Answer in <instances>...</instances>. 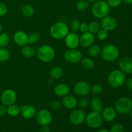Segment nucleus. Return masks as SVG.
<instances>
[{"label": "nucleus", "instance_id": "1a4fd4ad", "mask_svg": "<svg viewBox=\"0 0 132 132\" xmlns=\"http://www.w3.org/2000/svg\"><path fill=\"white\" fill-rule=\"evenodd\" d=\"M86 113L83 109L75 108L69 115V121L73 125H80L83 123L86 119Z\"/></svg>", "mask_w": 132, "mask_h": 132}, {"label": "nucleus", "instance_id": "aec40b11", "mask_svg": "<svg viewBox=\"0 0 132 132\" xmlns=\"http://www.w3.org/2000/svg\"><path fill=\"white\" fill-rule=\"evenodd\" d=\"M116 115H117V112L113 107H106L102 110V117L103 121H105L106 122H110L113 121L116 119Z\"/></svg>", "mask_w": 132, "mask_h": 132}, {"label": "nucleus", "instance_id": "ea45409f", "mask_svg": "<svg viewBox=\"0 0 132 132\" xmlns=\"http://www.w3.org/2000/svg\"><path fill=\"white\" fill-rule=\"evenodd\" d=\"M107 3L110 7H117L122 3V0H107Z\"/></svg>", "mask_w": 132, "mask_h": 132}, {"label": "nucleus", "instance_id": "a19ab883", "mask_svg": "<svg viewBox=\"0 0 132 132\" xmlns=\"http://www.w3.org/2000/svg\"><path fill=\"white\" fill-rule=\"evenodd\" d=\"M8 12V8L3 3L0 2V17L5 16Z\"/></svg>", "mask_w": 132, "mask_h": 132}, {"label": "nucleus", "instance_id": "c85d7f7f", "mask_svg": "<svg viewBox=\"0 0 132 132\" xmlns=\"http://www.w3.org/2000/svg\"><path fill=\"white\" fill-rule=\"evenodd\" d=\"M10 42V36L7 33H0V48H5Z\"/></svg>", "mask_w": 132, "mask_h": 132}, {"label": "nucleus", "instance_id": "8fccbe9b", "mask_svg": "<svg viewBox=\"0 0 132 132\" xmlns=\"http://www.w3.org/2000/svg\"><path fill=\"white\" fill-rule=\"evenodd\" d=\"M2 25H1V23H0V33H1V30H2Z\"/></svg>", "mask_w": 132, "mask_h": 132}, {"label": "nucleus", "instance_id": "c756f323", "mask_svg": "<svg viewBox=\"0 0 132 132\" xmlns=\"http://www.w3.org/2000/svg\"><path fill=\"white\" fill-rule=\"evenodd\" d=\"M10 54L8 50L5 48H0V62L4 63L10 59Z\"/></svg>", "mask_w": 132, "mask_h": 132}, {"label": "nucleus", "instance_id": "49530a36", "mask_svg": "<svg viewBox=\"0 0 132 132\" xmlns=\"http://www.w3.org/2000/svg\"><path fill=\"white\" fill-rule=\"evenodd\" d=\"M122 2L125 3L126 5H132V0H122Z\"/></svg>", "mask_w": 132, "mask_h": 132}, {"label": "nucleus", "instance_id": "58836bf2", "mask_svg": "<svg viewBox=\"0 0 132 132\" xmlns=\"http://www.w3.org/2000/svg\"><path fill=\"white\" fill-rule=\"evenodd\" d=\"M125 131V128L123 125L121 124H116L113 125L110 129V132H124Z\"/></svg>", "mask_w": 132, "mask_h": 132}, {"label": "nucleus", "instance_id": "5701e85b", "mask_svg": "<svg viewBox=\"0 0 132 132\" xmlns=\"http://www.w3.org/2000/svg\"><path fill=\"white\" fill-rule=\"evenodd\" d=\"M50 76L54 79H59L64 76V70L60 67H54L50 70Z\"/></svg>", "mask_w": 132, "mask_h": 132}, {"label": "nucleus", "instance_id": "6e6552de", "mask_svg": "<svg viewBox=\"0 0 132 132\" xmlns=\"http://www.w3.org/2000/svg\"><path fill=\"white\" fill-rule=\"evenodd\" d=\"M35 117L37 123L41 126H48L53 121L52 114L46 109L40 110L37 112Z\"/></svg>", "mask_w": 132, "mask_h": 132}, {"label": "nucleus", "instance_id": "6ab92c4d", "mask_svg": "<svg viewBox=\"0 0 132 132\" xmlns=\"http://www.w3.org/2000/svg\"><path fill=\"white\" fill-rule=\"evenodd\" d=\"M119 68L125 73H132V59L128 57H125L119 61Z\"/></svg>", "mask_w": 132, "mask_h": 132}, {"label": "nucleus", "instance_id": "f03ea898", "mask_svg": "<svg viewBox=\"0 0 132 132\" xmlns=\"http://www.w3.org/2000/svg\"><path fill=\"white\" fill-rule=\"evenodd\" d=\"M36 54L41 61L48 63L54 59L55 57V51L50 45H44L37 49Z\"/></svg>", "mask_w": 132, "mask_h": 132}, {"label": "nucleus", "instance_id": "423d86ee", "mask_svg": "<svg viewBox=\"0 0 132 132\" xmlns=\"http://www.w3.org/2000/svg\"><path fill=\"white\" fill-rule=\"evenodd\" d=\"M115 109L121 114H128L132 110V100L127 97L119 98L115 103Z\"/></svg>", "mask_w": 132, "mask_h": 132}, {"label": "nucleus", "instance_id": "bb28decb", "mask_svg": "<svg viewBox=\"0 0 132 132\" xmlns=\"http://www.w3.org/2000/svg\"><path fill=\"white\" fill-rule=\"evenodd\" d=\"M81 64L85 69L90 70L93 69L95 67V62L90 57H85L81 59Z\"/></svg>", "mask_w": 132, "mask_h": 132}, {"label": "nucleus", "instance_id": "0eeeda50", "mask_svg": "<svg viewBox=\"0 0 132 132\" xmlns=\"http://www.w3.org/2000/svg\"><path fill=\"white\" fill-rule=\"evenodd\" d=\"M85 121L89 127L97 129L102 126L103 123V119L101 113L92 111L86 115Z\"/></svg>", "mask_w": 132, "mask_h": 132}, {"label": "nucleus", "instance_id": "f257e3e1", "mask_svg": "<svg viewBox=\"0 0 132 132\" xmlns=\"http://www.w3.org/2000/svg\"><path fill=\"white\" fill-rule=\"evenodd\" d=\"M110 11V6L107 1L99 0L94 3L92 6V13L95 18L102 19L107 16Z\"/></svg>", "mask_w": 132, "mask_h": 132}, {"label": "nucleus", "instance_id": "cd10ccee", "mask_svg": "<svg viewBox=\"0 0 132 132\" xmlns=\"http://www.w3.org/2000/svg\"><path fill=\"white\" fill-rule=\"evenodd\" d=\"M101 48L100 46L98 45H95V44H93L91 46L88 47V54L92 57H96L101 54Z\"/></svg>", "mask_w": 132, "mask_h": 132}, {"label": "nucleus", "instance_id": "e433bc0d", "mask_svg": "<svg viewBox=\"0 0 132 132\" xmlns=\"http://www.w3.org/2000/svg\"><path fill=\"white\" fill-rule=\"evenodd\" d=\"M80 25H81V22H80V21L79 19H73L70 23L71 29L72 30L73 32H77L78 30H79Z\"/></svg>", "mask_w": 132, "mask_h": 132}, {"label": "nucleus", "instance_id": "ddd939ff", "mask_svg": "<svg viewBox=\"0 0 132 132\" xmlns=\"http://www.w3.org/2000/svg\"><path fill=\"white\" fill-rule=\"evenodd\" d=\"M64 43L68 49H76L79 44V36L76 32H69L64 37Z\"/></svg>", "mask_w": 132, "mask_h": 132}, {"label": "nucleus", "instance_id": "7ed1b4c3", "mask_svg": "<svg viewBox=\"0 0 132 132\" xmlns=\"http://www.w3.org/2000/svg\"><path fill=\"white\" fill-rule=\"evenodd\" d=\"M69 33V28L67 24L63 22H57L50 27V36L55 39H64Z\"/></svg>", "mask_w": 132, "mask_h": 132}, {"label": "nucleus", "instance_id": "09e8293b", "mask_svg": "<svg viewBox=\"0 0 132 132\" xmlns=\"http://www.w3.org/2000/svg\"><path fill=\"white\" fill-rule=\"evenodd\" d=\"M88 1H90V2H92V3H95L96 2V1H99V0H88Z\"/></svg>", "mask_w": 132, "mask_h": 132}, {"label": "nucleus", "instance_id": "603ef678", "mask_svg": "<svg viewBox=\"0 0 132 132\" xmlns=\"http://www.w3.org/2000/svg\"><path fill=\"white\" fill-rule=\"evenodd\" d=\"M73 132H76V131H73Z\"/></svg>", "mask_w": 132, "mask_h": 132}, {"label": "nucleus", "instance_id": "de8ad7c7", "mask_svg": "<svg viewBox=\"0 0 132 132\" xmlns=\"http://www.w3.org/2000/svg\"><path fill=\"white\" fill-rule=\"evenodd\" d=\"M97 132H110V131H108L106 129H101V130H99Z\"/></svg>", "mask_w": 132, "mask_h": 132}, {"label": "nucleus", "instance_id": "2eb2a0df", "mask_svg": "<svg viewBox=\"0 0 132 132\" xmlns=\"http://www.w3.org/2000/svg\"><path fill=\"white\" fill-rule=\"evenodd\" d=\"M21 112L20 114L22 117L26 119H30L36 116L37 110L34 106L32 104H26L20 107Z\"/></svg>", "mask_w": 132, "mask_h": 132}, {"label": "nucleus", "instance_id": "37998d69", "mask_svg": "<svg viewBox=\"0 0 132 132\" xmlns=\"http://www.w3.org/2000/svg\"><path fill=\"white\" fill-rule=\"evenodd\" d=\"M7 106L4 104H0V116H4L6 113Z\"/></svg>", "mask_w": 132, "mask_h": 132}, {"label": "nucleus", "instance_id": "79ce46f5", "mask_svg": "<svg viewBox=\"0 0 132 132\" xmlns=\"http://www.w3.org/2000/svg\"><path fill=\"white\" fill-rule=\"evenodd\" d=\"M79 30L82 33L88 32V24H87L86 23H81V25H80Z\"/></svg>", "mask_w": 132, "mask_h": 132}, {"label": "nucleus", "instance_id": "20e7f679", "mask_svg": "<svg viewBox=\"0 0 132 132\" xmlns=\"http://www.w3.org/2000/svg\"><path fill=\"white\" fill-rule=\"evenodd\" d=\"M101 55L103 60L106 62L115 61L119 55V50L114 45L108 44L105 45L101 52Z\"/></svg>", "mask_w": 132, "mask_h": 132}, {"label": "nucleus", "instance_id": "4c0bfd02", "mask_svg": "<svg viewBox=\"0 0 132 132\" xmlns=\"http://www.w3.org/2000/svg\"><path fill=\"white\" fill-rule=\"evenodd\" d=\"M49 106H50V108L51 109L54 110H59V108H61L62 103L61 101L59 100H54L50 102Z\"/></svg>", "mask_w": 132, "mask_h": 132}, {"label": "nucleus", "instance_id": "f3484780", "mask_svg": "<svg viewBox=\"0 0 132 132\" xmlns=\"http://www.w3.org/2000/svg\"><path fill=\"white\" fill-rule=\"evenodd\" d=\"M95 41V36L93 34L87 32L82 33L81 37H79V44L85 48H88L93 45Z\"/></svg>", "mask_w": 132, "mask_h": 132}, {"label": "nucleus", "instance_id": "39448f33", "mask_svg": "<svg viewBox=\"0 0 132 132\" xmlns=\"http://www.w3.org/2000/svg\"><path fill=\"white\" fill-rule=\"evenodd\" d=\"M108 84L112 87L120 88L126 82V76L124 72L119 70H115L110 73L108 77Z\"/></svg>", "mask_w": 132, "mask_h": 132}, {"label": "nucleus", "instance_id": "c9c22d12", "mask_svg": "<svg viewBox=\"0 0 132 132\" xmlns=\"http://www.w3.org/2000/svg\"><path fill=\"white\" fill-rule=\"evenodd\" d=\"M78 104L80 108H81V109H85V108H87L89 106V104H90V101L86 97H82L78 101Z\"/></svg>", "mask_w": 132, "mask_h": 132}, {"label": "nucleus", "instance_id": "4468645a", "mask_svg": "<svg viewBox=\"0 0 132 132\" xmlns=\"http://www.w3.org/2000/svg\"><path fill=\"white\" fill-rule=\"evenodd\" d=\"M101 28L106 30V31L114 30L117 27V21L115 18L110 15L102 18L101 22Z\"/></svg>", "mask_w": 132, "mask_h": 132}, {"label": "nucleus", "instance_id": "72a5a7b5", "mask_svg": "<svg viewBox=\"0 0 132 132\" xmlns=\"http://www.w3.org/2000/svg\"><path fill=\"white\" fill-rule=\"evenodd\" d=\"M103 91V87L100 84H95V85H93L91 87V91L90 92L92 93L94 95H100L102 94Z\"/></svg>", "mask_w": 132, "mask_h": 132}, {"label": "nucleus", "instance_id": "a878e982", "mask_svg": "<svg viewBox=\"0 0 132 132\" xmlns=\"http://www.w3.org/2000/svg\"><path fill=\"white\" fill-rule=\"evenodd\" d=\"M21 12L24 16L30 18L35 14V9L32 5L30 4H24L21 9Z\"/></svg>", "mask_w": 132, "mask_h": 132}, {"label": "nucleus", "instance_id": "b1692460", "mask_svg": "<svg viewBox=\"0 0 132 132\" xmlns=\"http://www.w3.org/2000/svg\"><path fill=\"white\" fill-rule=\"evenodd\" d=\"M21 54L24 57L30 58L32 57L36 54V51L34 47L30 45H25L23 46L21 49Z\"/></svg>", "mask_w": 132, "mask_h": 132}, {"label": "nucleus", "instance_id": "2f4dec72", "mask_svg": "<svg viewBox=\"0 0 132 132\" xmlns=\"http://www.w3.org/2000/svg\"><path fill=\"white\" fill-rule=\"evenodd\" d=\"M41 38L40 34L37 32H34L31 33L28 36V44L32 45V44L37 43Z\"/></svg>", "mask_w": 132, "mask_h": 132}, {"label": "nucleus", "instance_id": "9b49d317", "mask_svg": "<svg viewBox=\"0 0 132 132\" xmlns=\"http://www.w3.org/2000/svg\"><path fill=\"white\" fill-rule=\"evenodd\" d=\"M64 59L67 63L76 64L81 62L82 54L77 49H68L64 52Z\"/></svg>", "mask_w": 132, "mask_h": 132}, {"label": "nucleus", "instance_id": "4be33fe9", "mask_svg": "<svg viewBox=\"0 0 132 132\" xmlns=\"http://www.w3.org/2000/svg\"><path fill=\"white\" fill-rule=\"evenodd\" d=\"M90 105L92 111L101 112L103 110V101L99 97H94L90 101Z\"/></svg>", "mask_w": 132, "mask_h": 132}, {"label": "nucleus", "instance_id": "c03bdc74", "mask_svg": "<svg viewBox=\"0 0 132 132\" xmlns=\"http://www.w3.org/2000/svg\"><path fill=\"white\" fill-rule=\"evenodd\" d=\"M40 132H50V129L48 126H41Z\"/></svg>", "mask_w": 132, "mask_h": 132}, {"label": "nucleus", "instance_id": "473e14b6", "mask_svg": "<svg viewBox=\"0 0 132 132\" xmlns=\"http://www.w3.org/2000/svg\"><path fill=\"white\" fill-rule=\"evenodd\" d=\"M89 7V3L86 0H81L78 1L76 5V9L79 12H84Z\"/></svg>", "mask_w": 132, "mask_h": 132}, {"label": "nucleus", "instance_id": "9d476101", "mask_svg": "<svg viewBox=\"0 0 132 132\" xmlns=\"http://www.w3.org/2000/svg\"><path fill=\"white\" fill-rule=\"evenodd\" d=\"M18 95L16 92L14 90L12 89H7L5 90L1 93L0 96V101L1 104L9 106L11 104H15L17 101Z\"/></svg>", "mask_w": 132, "mask_h": 132}, {"label": "nucleus", "instance_id": "a18cd8bd", "mask_svg": "<svg viewBox=\"0 0 132 132\" xmlns=\"http://www.w3.org/2000/svg\"><path fill=\"white\" fill-rule=\"evenodd\" d=\"M126 85H127L128 88L130 90H132V78L129 79L127 81H126Z\"/></svg>", "mask_w": 132, "mask_h": 132}, {"label": "nucleus", "instance_id": "393cba45", "mask_svg": "<svg viewBox=\"0 0 132 132\" xmlns=\"http://www.w3.org/2000/svg\"><path fill=\"white\" fill-rule=\"evenodd\" d=\"M20 112L21 108L17 104H13L7 106L6 113L10 117H17L20 114Z\"/></svg>", "mask_w": 132, "mask_h": 132}, {"label": "nucleus", "instance_id": "7c9ffc66", "mask_svg": "<svg viewBox=\"0 0 132 132\" xmlns=\"http://www.w3.org/2000/svg\"><path fill=\"white\" fill-rule=\"evenodd\" d=\"M101 28V24L97 21H92L90 24H88V32L93 34L97 33Z\"/></svg>", "mask_w": 132, "mask_h": 132}, {"label": "nucleus", "instance_id": "412c9836", "mask_svg": "<svg viewBox=\"0 0 132 132\" xmlns=\"http://www.w3.org/2000/svg\"><path fill=\"white\" fill-rule=\"evenodd\" d=\"M70 92V88L68 85L64 83H59L54 88V93L59 97H63L68 95Z\"/></svg>", "mask_w": 132, "mask_h": 132}, {"label": "nucleus", "instance_id": "dca6fc26", "mask_svg": "<svg viewBox=\"0 0 132 132\" xmlns=\"http://www.w3.org/2000/svg\"><path fill=\"white\" fill-rule=\"evenodd\" d=\"M14 41L18 46L23 47L28 44V35L24 31H18L14 35Z\"/></svg>", "mask_w": 132, "mask_h": 132}, {"label": "nucleus", "instance_id": "f8f14e48", "mask_svg": "<svg viewBox=\"0 0 132 132\" xmlns=\"http://www.w3.org/2000/svg\"><path fill=\"white\" fill-rule=\"evenodd\" d=\"M91 91V86L85 81H79L73 87V92L77 96L86 97Z\"/></svg>", "mask_w": 132, "mask_h": 132}, {"label": "nucleus", "instance_id": "a211bd4d", "mask_svg": "<svg viewBox=\"0 0 132 132\" xmlns=\"http://www.w3.org/2000/svg\"><path fill=\"white\" fill-rule=\"evenodd\" d=\"M62 106L68 110H73L78 105V101L73 95H66L63 97L61 101Z\"/></svg>", "mask_w": 132, "mask_h": 132}, {"label": "nucleus", "instance_id": "f704fd0d", "mask_svg": "<svg viewBox=\"0 0 132 132\" xmlns=\"http://www.w3.org/2000/svg\"><path fill=\"white\" fill-rule=\"evenodd\" d=\"M108 36V32L103 28H101L97 33V39L100 41H104Z\"/></svg>", "mask_w": 132, "mask_h": 132}, {"label": "nucleus", "instance_id": "3c124183", "mask_svg": "<svg viewBox=\"0 0 132 132\" xmlns=\"http://www.w3.org/2000/svg\"><path fill=\"white\" fill-rule=\"evenodd\" d=\"M130 118L132 119V110H131V112H130Z\"/></svg>", "mask_w": 132, "mask_h": 132}]
</instances>
